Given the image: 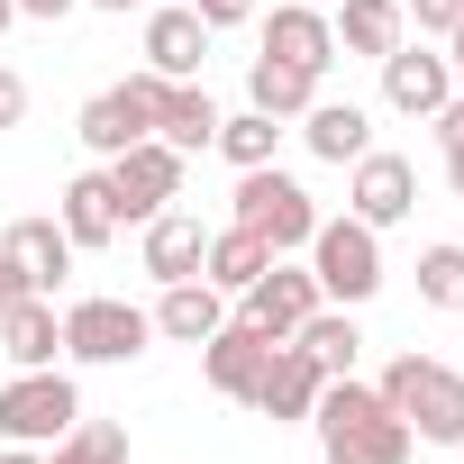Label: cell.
I'll return each mask as SVG.
<instances>
[{"instance_id":"4316f807","label":"cell","mask_w":464,"mask_h":464,"mask_svg":"<svg viewBox=\"0 0 464 464\" xmlns=\"http://www.w3.org/2000/svg\"><path fill=\"white\" fill-rule=\"evenodd\" d=\"M237 173H256V164H274V146H283V119H265V110H237V119H218V137H209Z\"/></svg>"},{"instance_id":"9a60e30c","label":"cell","mask_w":464,"mask_h":464,"mask_svg":"<svg viewBox=\"0 0 464 464\" xmlns=\"http://www.w3.org/2000/svg\"><path fill=\"white\" fill-rule=\"evenodd\" d=\"M0 265H19V274H28V292H46V301H55V283L73 274V237H64L55 218H10V227H0Z\"/></svg>"},{"instance_id":"ba28073f","label":"cell","mask_w":464,"mask_h":464,"mask_svg":"<svg viewBox=\"0 0 464 464\" xmlns=\"http://www.w3.org/2000/svg\"><path fill=\"white\" fill-rule=\"evenodd\" d=\"M155 101H164V73H128V82H110V92H92V101H82L73 137L110 164V155H128L137 137H155Z\"/></svg>"},{"instance_id":"f1b7e54d","label":"cell","mask_w":464,"mask_h":464,"mask_svg":"<svg viewBox=\"0 0 464 464\" xmlns=\"http://www.w3.org/2000/svg\"><path fill=\"white\" fill-rule=\"evenodd\" d=\"M419 301L428 310H464V246H419Z\"/></svg>"},{"instance_id":"52a82bcc","label":"cell","mask_w":464,"mask_h":464,"mask_svg":"<svg viewBox=\"0 0 464 464\" xmlns=\"http://www.w3.org/2000/svg\"><path fill=\"white\" fill-rule=\"evenodd\" d=\"M146 337H155V319L137 301H119V292H92V301L64 310V355L73 364H137Z\"/></svg>"},{"instance_id":"ffe728a7","label":"cell","mask_w":464,"mask_h":464,"mask_svg":"<svg viewBox=\"0 0 464 464\" xmlns=\"http://www.w3.org/2000/svg\"><path fill=\"white\" fill-rule=\"evenodd\" d=\"M55 227L73 237V256L110 246V237H119V200H110V173H73V182H64V200H55Z\"/></svg>"},{"instance_id":"ac0fdd59","label":"cell","mask_w":464,"mask_h":464,"mask_svg":"<svg viewBox=\"0 0 464 464\" xmlns=\"http://www.w3.org/2000/svg\"><path fill=\"white\" fill-rule=\"evenodd\" d=\"M328 28H337V55L382 64V55L410 37V10H401V0H337V10H328Z\"/></svg>"},{"instance_id":"8fae6325","label":"cell","mask_w":464,"mask_h":464,"mask_svg":"<svg viewBox=\"0 0 464 464\" xmlns=\"http://www.w3.org/2000/svg\"><path fill=\"white\" fill-rule=\"evenodd\" d=\"M200 64H209V28H200V10H191V0H146V73H164V82H200Z\"/></svg>"},{"instance_id":"ab89813d","label":"cell","mask_w":464,"mask_h":464,"mask_svg":"<svg viewBox=\"0 0 464 464\" xmlns=\"http://www.w3.org/2000/svg\"><path fill=\"white\" fill-rule=\"evenodd\" d=\"M310 10H337V0H310Z\"/></svg>"},{"instance_id":"83f0119b","label":"cell","mask_w":464,"mask_h":464,"mask_svg":"<svg viewBox=\"0 0 464 464\" xmlns=\"http://www.w3.org/2000/svg\"><path fill=\"white\" fill-rule=\"evenodd\" d=\"M46 464H128V428L119 419H73Z\"/></svg>"},{"instance_id":"603a6c76","label":"cell","mask_w":464,"mask_h":464,"mask_svg":"<svg viewBox=\"0 0 464 464\" xmlns=\"http://www.w3.org/2000/svg\"><path fill=\"white\" fill-rule=\"evenodd\" d=\"M155 137L182 146V155H200V146L218 137V101H209L200 82H164V101H155Z\"/></svg>"},{"instance_id":"6da1fadb","label":"cell","mask_w":464,"mask_h":464,"mask_svg":"<svg viewBox=\"0 0 464 464\" xmlns=\"http://www.w3.org/2000/svg\"><path fill=\"white\" fill-rule=\"evenodd\" d=\"M310 428H319V455L328 464H410V446H419L410 419H392V401L373 382H355V373H328L319 382Z\"/></svg>"},{"instance_id":"d590c367","label":"cell","mask_w":464,"mask_h":464,"mask_svg":"<svg viewBox=\"0 0 464 464\" xmlns=\"http://www.w3.org/2000/svg\"><path fill=\"white\" fill-rule=\"evenodd\" d=\"M446 182H455V200H464V146H446Z\"/></svg>"},{"instance_id":"836d02e7","label":"cell","mask_w":464,"mask_h":464,"mask_svg":"<svg viewBox=\"0 0 464 464\" xmlns=\"http://www.w3.org/2000/svg\"><path fill=\"white\" fill-rule=\"evenodd\" d=\"M64 10H82V0H19V19H64Z\"/></svg>"},{"instance_id":"d6a6232c","label":"cell","mask_w":464,"mask_h":464,"mask_svg":"<svg viewBox=\"0 0 464 464\" xmlns=\"http://www.w3.org/2000/svg\"><path fill=\"white\" fill-rule=\"evenodd\" d=\"M19 301H46V292H28V274H19V265H0V319H10Z\"/></svg>"},{"instance_id":"3957f363","label":"cell","mask_w":464,"mask_h":464,"mask_svg":"<svg viewBox=\"0 0 464 464\" xmlns=\"http://www.w3.org/2000/svg\"><path fill=\"white\" fill-rule=\"evenodd\" d=\"M301 256H310V274H319V301H337V310H364V301L382 292V227H364L355 209H346V218H319Z\"/></svg>"},{"instance_id":"f35d334b","label":"cell","mask_w":464,"mask_h":464,"mask_svg":"<svg viewBox=\"0 0 464 464\" xmlns=\"http://www.w3.org/2000/svg\"><path fill=\"white\" fill-rule=\"evenodd\" d=\"M10 19H19V0H0V37H10Z\"/></svg>"},{"instance_id":"5bb4252c","label":"cell","mask_w":464,"mask_h":464,"mask_svg":"<svg viewBox=\"0 0 464 464\" xmlns=\"http://www.w3.org/2000/svg\"><path fill=\"white\" fill-rule=\"evenodd\" d=\"M265 55H274V64H301V73H328V64H337V28H328V10H310V0H274Z\"/></svg>"},{"instance_id":"d6986e66","label":"cell","mask_w":464,"mask_h":464,"mask_svg":"<svg viewBox=\"0 0 464 464\" xmlns=\"http://www.w3.org/2000/svg\"><path fill=\"white\" fill-rule=\"evenodd\" d=\"M137 256H146V274H155V283H191V274H200V256H209V227H200V218H182V209H155Z\"/></svg>"},{"instance_id":"5b68a950","label":"cell","mask_w":464,"mask_h":464,"mask_svg":"<svg viewBox=\"0 0 464 464\" xmlns=\"http://www.w3.org/2000/svg\"><path fill=\"white\" fill-rule=\"evenodd\" d=\"M73 419H82V392H73L64 364H37V373L0 382V437H10V446H55Z\"/></svg>"},{"instance_id":"7c38bea8","label":"cell","mask_w":464,"mask_h":464,"mask_svg":"<svg viewBox=\"0 0 464 464\" xmlns=\"http://www.w3.org/2000/svg\"><path fill=\"white\" fill-rule=\"evenodd\" d=\"M319 382H328V373L310 364V346L274 337V355H265V373H256V392H246V401H256L274 428H301V419L319 410Z\"/></svg>"},{"instance_id":"cb8c5ba5","label":"cell","mask_w":464,"mask_h":464,"mask_svg":"<svg viewBox=\"0 0 464 464\" xmlns=\"http://www.w3.org/2000/svg\"><path fill=\"white\" fill-rule=\"evenodd\" d=\"M310 101H319V73L274 64V55H256V64H246V110H265V119H301Z\"/></svg>"},{"instance_id":"8d00e7d4","label":"cell","mask_w":464,"mask_h":464,"mask_svg":"<svg viewBox=\"0 0 464 464\" xmlns=\"http://www.w3.org/2000/svg\"><path fill=\"white\" fill-rule=\"evenodd\" d=\"M92 10H110V19H128V10H146V0H92Z\"/></svg>"},{"instance_id":"1f68e13d","label":"cell","mask_w":464,"mask_h":464,"mask_svg":"<svg viewBox=\"0 0 464 464\" xmlns=\"http://www.w3.org/2000/svg\"><path fill=\"white\" fill-rule=\"evenodd\" d=\"M19 119H28V82H19V73H10V64H0V137H10V128H19Z\"/></svg>"},{"instance_id":"30bf717a","label":"cell","mask_w":464,"mask_h":464,"mask_svg":"<svg viewBox=\"0 0 464 464\" xmlns=\"http://www.w3.org/2000/svg\"><path fill=\"white\" fill-rule=\"evenodd\" d=\"M310 310H319V274H310V265H283V256L237 292V319H246V328H265V337H292Z\"/></svg>"},{"instance_id":"f546056e","label":"cell","mask_w":464,"mask_h":464,"mask_svg":"<svg viewBox=\"0 0 464 464\" xmlns=\"http://www.w3.org/2000/svg\"><path fill=\"white\" fill-rule=\"evenodd\" d=\"M401 10H410V28H419V37H446V28L464 19V0H401Z\"/></svg>"},{"instance_id":"7402d4cb","label":"cell","mask_w":464,"mask_h":464,"mask_svg":"<svg viewBox=\"0 0 464 464\" xmlns=\"http://www.w3.org/2000/svg\"><path fill=\"white\" fill-rule=\"evenodd\" d=\"M0 355H10L19 373L55 364V355H64V310H55V301H19L10 319H0Z\"/></svg>"},{"instance_id":"2e32d148","label":"cell","mask_w":464,"mask_h":464,"mask_svg":"<svg viewBox=\"0 0 464 464\" xmlns=\"http://www.w3.org/2000/svg\"><path fill=\"white\" fill-rule=\"evenodd\" d=\"M265 355H274V337H265V328H246V319H227L218 337H200V373H209V392H218V401H246V392H256V373H265Z\"/></svg>"},{"instance_id":"277c9868","label":"cell","mask_w":464,"mask_h":464,"mask_svg":"<svg viewBox=\"0 0 464 464\" xmlns=\"http://www.w3.org/2000/svg\"><path fill=\"white\" fill-rule=\"evenodd\" d=\"M227 227L265 237V256H301V246H310V227H319V200H310L292 173L256 164V173H237V218H227Z\"/></svg>"},{"instance_id":"e0dca14e","label":"cell","mask_w":464,"mask_h":464,"mask_svg":"<svg viewBox=\"0 0 464 464\" xmlns=\"http://www.w3.org/2000/svg\"><path fill=\"white\" fill-rule=\"evenodd\" d=\"M146 319H155V337H173V346H200V337H218V328H227V292L191 274V283H164V301H155Z\"/></svg>"},{"instance_id":"7a4b0ae2","label":"cell","mask_w":464,"mask_h":464,"mask_svg":"<svg viewBox=\"0 0 464 464\" xmlns=\"http://www.w3.org/2000/svg\"><path fill=\"white\" fill-rule=\"evenodd\" d=\"M373 392L392 401V419H410L419 446H464V373H455V364H437V355L410 346V355L382 364Z\"/></svg>"},{"instance_id":"d4e9b609","label":"cell","mask_w":464,"mask_h":464,"mask_svg":"<svg viewBox=\"0 0 464 464\" xmlns=\"http://www.w3.org/2000/svg\"><path fill=\"white\" fill-rule=\"evenodd\" d=\"M274 256H265V237H246V227H209V256H200V283H218L227 301H237L256 274H265Z\"/></svg>"},{"instance_id":"4dcf8cb0","label":"cell","mask_w":464,"mask_h":464,"mask_svg":"<svg viewBox=\"0 0 464 464\" xmlns=\"http://www.w3.org/2000/svg\"><path fill=\"white\" fill-rule=\"evenodd\" d=\"M191 10H200V28L218 37V28H246V19H256V0H191Z\"/></svg>"},{"instance_id":"8992f818","label":"cell","mask_w":464,"mask_h":464,"mask_svg":"<svg viewBox=\"0 0 464 464\" xmlns=\"http://www.w3.org/2000/svg\"><path fill=\"white\" fill-rule=\"evenodd\" d=\"M182 146H164V137H137L128 155H110L101 173H110V200H119V227H146L155 209H173L182 200Z\"/></svg>"},{"instance_id":"74e56055","label":"cell","mask_w":464,"mask_h":464,"mask_svg":"<svg viewBox=\"0 0 464 464\" xmlns=\"http://www.w3.org/2000/svg\"><path fill=\"white\" fill-rule=\"evenodd\" d=\"M0 464H46V455H37V446H10V455H0Z\"/></svg>"},{"instance_id":"44dd1931","label":"cell","mask_w":464,"mask_h":464,"mask_svg":"<svg viewBox=\"0 0 464 464\" xmlns=\"http://www.w3.org/2000/svg\"><path fill=\"white\" fill-rule=\"evenodd\" d=\"M301 146H310L319 164H355V155L373 146L364 101H310V110H301Z\"/></svg>"},{"instance_id":"e575fe53","label":"cell","mask_w":464,"mask_h":464,"mask_svg":"<svg viewBox=\"0 0 464 464\" xmlns=\"http://www.w3.org/2000/svg\"><path fill=\"white\" fill-rule=\"evenodd\" d=\"M446 64H455V92H464V19L446 28Z\"/></svg>"},{"instance_id":"484cf974","label":"cell","mask_w":464,"mask_h":464,"mask_svg":"<svg viewBox=\"0 0 464 464\" xmlns=\"http://www.w3.org/2000/svg\"><path fill=\"white\" fill-rule=\"evenodd\" d=\"M292 346H310V364L319 373H355V355H364V337H355V310H310L301 328H292Z\"/></svg>"},{"instance_id":"9c48e42d","label":"cell","mask_w":464,"mask_h":464,"mask_svg":"<svg viewBox=\"0 0 464 464\" xmlns=\"http://www.w3.org/2000/svg\"><path fill=\"white\" fill-rule=\"evenodd\" d=\"M346 209H355L364 227H401V218L419 209V164L364 146V155H355V182H346Z\"/></svg>"},{"instance_id":"4fadbf2b","label":"cell","mask_w":464,"mask_h":464,"mask_svg":"<svg viewBox=\"0 0 464 464\" xmlns=\"http://www.w3.org/2000/svg\"><path fill=\"white\" fill-rule=\"evenodd\" d=\"M446 92H455V64H446V55H428V46H410V37L382 55V101H392L401 119H437Z\"/></svg>"}]
</instances>
